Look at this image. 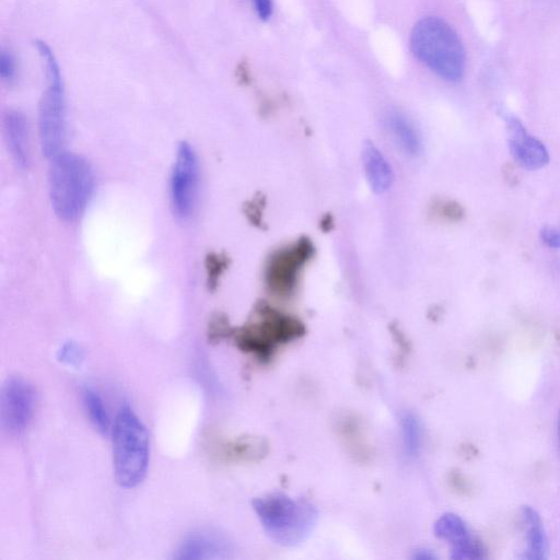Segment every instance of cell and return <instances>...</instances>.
<instances>
[{"label":"cell","mask_w":560,"mask_h":560,"mask_svg":"<svg viewBox=\"0 0 560 560\" xmlns=\"http://www.w3.org/2000/svg\"><path fill=\"white\" fill-rule=\"evenodd\" d=\"M2 424L10 436L28 429L34 415L37 396L32 385L21 378H10L2 390Z\"/></svg>","instance_id":"9"},{"label":"cell","mask_w":560,"mask_h":560,"mask_svg":"<svg viewBox=\"0 0 560 560\" xmlns=\"http://www.w3.org/2000/svg\"><path fill=\"white\" fill-rule=\"evenodd\" d=\"M45 66L48 88L43 93L39 108V135L42 153L53 159L64 151L66 140V102L60 65L50 46L35 42Z\"/></svg>","instance_id":"5"},{"label":"cell","mask_w":560,"mask_h":560,"mask_svg":"<svg viewBox=\"0 0 560 560\" xmlns=\"http://www.w3.org/2000/svg\"><path fill=\"white\" fill-rule=\"evenodd\" d=\"M558 439H559V445H560V414H559V419H558Z\"/></svg>","instance_id":"28"},{"label":"cell","mask_w":560,"mask_h":560,"mask_svg":"<svg viewBox=\"0 0 560 560\" xmlns=\"http://www.w3.org/2000/svg\"><path fill=\"white\" fill-rule=\"evenodd\" d=\"M228 265V259L224 255L212 253L207 256L206 271L210 289H215L218 286L219 279L225 273Z\"/></svg>","instance_id":"21"},{"label":"cell","mask_w":560,"mask_h":560,"mask_svg":"<svg viewBox=\"0 0 560 560\" xmlns=\"http://www.w3.org/2000/svg\"><path fill=\"white\" fill-rule=\"evenodd\" d=\"M225 552V544L217 536L198 533L190 536L180 546L177 558L209 559L220 558Z\"/></svg>","instance_id":"17"},{"label":"cell","mask_w":560,"mask_h":560,"mask_svg":"<svg viewBox=\"0 0 560 560\" xmlns=\"http://www.w3.org/2000/svg\"><path fill=\"white\" fill-rule=\"evenodd\" d=\"M542 242L548 248L560 249V226H548L541 231Z\"/></svg>","instance_id":"25"},{"label":"cell","mask_w":560,"mask_h":560,"mask_svg":"<svg viewBox=\"0 0 560 560\" xmlns=\"http://www.w3.org/2000/svg\"><path fill=\"white\" fill-rule=\"evenodd\" d=\"M232 332L233 329L224 315L216 314L212 320H210L208 325V341L209 343H219L226 340V338L231 337Z\"/></svg>","instance_id":"22"},{"label":"cell","mask_w":560,"mask_h":560,"mask_svg":"<svg viewBox=\"0 0 560 560\" xmlns=\"http://www.w3.org/2000/svg\"><path fill=\"white\" fill-rule=\"evenodd\" d=\"M264 207V201L261 202L260 198H256L255 201H253L250 206H249V210H248V214L251 217V220L253 221L254 216H256L255 218V224L260 225L262 223V220L259 218L262 217L263 215V208Z\"/></svg>","instance_id":"27"},{"label":"cell","mask_w":560,"mask_h":560,"mask_svg":"<svg viewBox=\"0 0 560 560\" xmlns=\"http://www.w3.org/2000/svg\"><path fill=\"white\" fill-rule=\"evenodd\" d=\"M18 67L16 57L8 50L2 51L0 56V77L7 84L13 83L17 77Z\"/></svg>","instance_id":"23"},{"label":"cell","mask_w":560,"mask_h":560,"mask_svg":"<svg viewBox=\"0 0 560 560\" xmlns=\"http://www.w3.org/2000/svg\"><path fill=\"white\" fill-rule=\"evenodd\" d=\"M254 509L266 532L282 544H294L302 540L315 520V512L309 504L284 495L255 500Z\"/></svg>","instance_id":"6"},{"label":"cell","mask_w":560,"mask_h":560,"mask_svg":"<svg viewBox=\"0 0 560 560\" xmlns=\"http://www.w3.org/2000/svg\"><path fill=\"white\" fill-rule=\"evenodd\" d=\"M430 215L445 223H459L464 217V209L457 202L438 198L430 205Z\"/></svg>","instance_id":"20"},{"label":"cell","mask_w":560,"mask_h":560,"mask_svg":"<svg viewBox=\"0 0 560 560\" xmlns=\"http://www.w3.org/2000/svg\"><path fill=\"white\" fill-rule=\"evenodd\" d=\"M363 165L370 188L376 194L391 190L395 174L392 165L382 151L373 143H367L363 150Z\"/></svg>","instance_id":"14"},{"label":"cell","mask_w":560,"mask_h":560,"mask_svg":"<svg viewBox=\"0 0 560 560\" xmlns=\"http://www.w3.org/2000/svg\"><path fill=\"white\" fill-rule=\"evenodd\" d=\"M206 448L209 454L221 462H253L258 461L267 451L266 443L256 438L223 439L207 438Z\"/></svg>","instance_id":"12"},{"label":"cell","mask_w":560,"mask_h":560,"mask_svg":"<svg viewBox=\"0 0 560 560\" xmlns=\"http://www.w3.org/2000/svg\"><path fill=\"white\" fill-rule=\"evenodd\" d=\"M402 436L405 452L410 457H416L422 448V427L414 415L408 414L402 418Z\"/></svg>","instance_id":"19"},{"label":"cell","mask_w":560,"mask_h":560,"mask_svg":"<svg viewBox=\"0 0 560 560\" xmlns=\"http://www.w3.org/2000/svg\"><path fill=\"white\" fill-rule=\"evenodd\" d=\"M149 435L145 425L128 406H123L113 428L115 478L125 488L144 481L150 458Z\"/></svg>","instance_id":"4"},{"label":"cell","mask_w":560,"mask_h":560,"mask_svg":"<svg viewBox=\"0 0 560 560\" xmlns=\"http://www.w3.org/2000/svg\"><path fill=\"white\" fill-rule=\"evenodd\" d=\"M83 358V350L74 343H68L60 350V359L69 365L78 366Z\"/></svg>","instance_id":"24"},{"label":"cell","mask_w":560,"mask_h":560,"mask_svg":"<svg viewBox=\"0 0 560 560\" xmlns=\"http://www.w3.org/2000/svg\"><path fill=\"white\" fill-rule=\"evenodd\" d=\"M305 334V326L296 318L259 303L254 319L239 329H233L232 338L243 353L260 361L272 359L279 347L298 340Z\"/></svg>","instance_id":"3"},{"label":"cell","mask_w":560,"mask_h":560,"mask_svg":"<svg viewBox=\"0 0 560 560\" xmlns=\"http://www.w3.org/2000/svg\"><path fill=\"white\" fill-rule=\"evenodd\" d=\"M4 132L8 149L16 165L28 169L31 165L30 128L25 114L10 110L5 114Z\"/></svg>","instance_id":"13"},{"label":"cell","mask_w":560,"mask_h":560,"mask_svg":"<svg viewBox=\"0 0 560 560\" xmlns=\"http://www.w3.org/2000/svg\"><path fill=\"white\" fill-rule=\"evenodd\" d=\"M389 131L394 142L408 157L422 154L423 142L413 122L400 112H391L387 118Z\"/></svg>","instance_id":"16"},{"label":"cell","mask_w":560,"mask_h":560,"mask_svg":"<svg viewBox=\"0 0 560 560\" xmlns=\"http://www.w3.org/2000/svg\"><path fill=\"white\" fill-rule=\"evenodd\" d=\"M314 247L307 238L285 245L268 258L264 271L265 285L279 299L295 295L303 268L313 258Z\"/></svg>","instance_id":"7"},{"label":"cell","mask_w":560,"mask_h":560,"mask_svg":"<svg viewBox=\"0 0 560 560\" xmlns=\"http://www.w3.org/2000/svg\"><path fill=\"white\" fill-rule=\"evenodd\" d=\"M96 190V174L89 161L63 153L52 159L49 194L55 215L64 223H75L86 212Z\"/></svg>","instance_id":"1"},{"label":"cell","mask_w":560,"mask_h":560,"mask_svg":"<svg viewBox=\"0 0 560 560\" xmlns=\"http://www.w3.org/2000/svg\"><path fill=\"white\" fill-rule=\"evenodd\" d=\"M507 127L509 133L510 153L519 165L531 171L540 170L550 162V155L544 144L538 138L530 135L527 128L516 118H509Z\"/></svg>","instance_id":"10"},{"label":"cell","mask_w":560,"mask_h":560,"mask_svg":"<svg viewBox=\"0 0 560 560\" xmlns=\"http://www.w3.org/2000/svg\"><path fill=\"white\" fill-rule=\"evenodd\" d=\"M411 46L418 60L441 78L457 83L465 72L466 54L457 32L437 17L420 20L412 32Z\"/></svg>","instance_id":"2"},{"label":"cell","mask_w":560,"mask_h":560,"mask_svg":"<svg viewBox=\"0 0 560 560\" xmlns=\"http://www.w3.org/2000/svg\"><path fill=\"white\" fill-rule=\"evenodd\" d=\"M200 161L194 147L180 144L170 178V204L172 213L180 221L189 220L196 208L200 190Z\"/></svg>","instance_id":"8"},{"label":"cell","mask_w":560,"mask_h":560,"mask_svg":"<svg viewBox=\"0 0 560 560\" xmlns=\"http://www.w3.org/2000/svg\"><path fill=\"white\" fill-rule=\"evenodd\" d=\"M521 521L525 534V544H527L522 558L529 560L546 559L548 551H550V545H548L547 534L538 511L533 507L523 506L521 508Z\"/></svg>","instance_id":"15"},{"label":"cell","mask_w":560,"mask_h":560,"mask_svg":"<svg viewBox=\"0 0 560 560\" xmlns=\"http://www.w3.org/2000/svg\"><path fill=\"white\" fill-rule=\"evenodd\" d=\"M435 531L440 539L452 545V558H484L483 546L473 538L468 525L459 516L452 513L442 516L436 523Z\"/></svg>","instance_id":"11"},{"label":"cell","mask_w":560,"mask_h":560,"mask_svg":"<svg viewBox=\"0 0 560 560\" xmlns=\"http://www.w3.org/2000/svg\"><path fill=\"white\" fill-rule=\"evenodd\" d=\"M256 14L263 21L270 20L273 15L272 0H252Z\"/></svg>","instance_id":"26"},{"label":"cell","mask_w":560,"mask_h":560,"mask_svg":"<svg viewBox=\"0 0 560 560\" xmlns=\"http://www.w3.org/2000/svg\"><path fill=\"white\" fill-rule=\"evenodd\" d=\"M84 404L91 423L102 435H107L110 422L101 396L95 390L86 388L83 393Z\"/></svg>","instance_id":"18"}]
</instances>
